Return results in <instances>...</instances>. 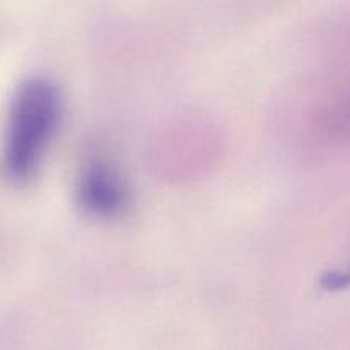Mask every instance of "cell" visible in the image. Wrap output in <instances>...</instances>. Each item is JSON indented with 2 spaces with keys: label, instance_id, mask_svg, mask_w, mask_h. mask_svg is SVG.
<instances>
[{
  "label": "cell",
  "instance_id": "6da1fadb",
  "mask_svg": "<svg viewBox=\"0 0 350 350\" xmlns=\"http://www.w3.org/2000/svg\"><path fill=\"white\" fill-rule=\"evenodd\" d=\"M62 99L53 82L26 81L14 94L3 142V173L17 183L36 173L60 122Z\"/></svg>",
  "mask_w": 350,
  "mask_h": 350
},
{
  "label": "cell",
  "instance_id": "7a4b0ae2",
  "mask_svg": "<svg viewBox=\"0 0 350 350\" xmlns=\"http://www.w3.org/2000/svg\"><path fill=\"white\" fill-rule=\"evenodd\" d=\"M77 198L89 214L115 217L125 211L129 193L120 174L111 166L94 161L79 174Z\"/></svg>",
  "mask_w": 350,
  "mask_h": 350
}]
</instances>
